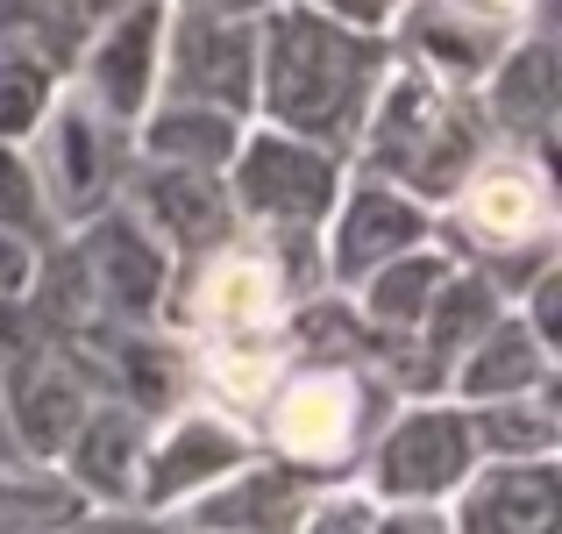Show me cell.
Segmentation results:
<instances>
[{
	"label": "cell",
	"mask_w": 562,
	"mask_h": 534,
	"mask_svg": "<svg viewBox=\"0 0 562 534\" xmlns=\"http://www.w3.org/2000/svg\"><path fill=\"white\" fill-rule=\"evenodd\" d=\"M506 307H513V300H506V292H498L484 271H470V264H449V278L435 286V300H427L420 329H413V335H420V349L441 364V385H449V364H456L470 343H477V335L492 329Z\"/></svg>",
	"instance_id": "obj_22"
},
{
	"label": "cell",
	"mask_w": 562,
	"mask_h": 534,
	"mask_svg": "<svg viewBox=\"0 0 562 534\" xmlns=\"http://www.w3.org/2000/svg\"><path fill=\"white\" fill-rule=\"evenodd\" d=\"M398 51H406L413 71H427L435 86H449V93H477L484 71L498 65V51L513 43V29L484 22V14L456 8V0H413L406 14H398Z\"/></svg>",
	"instance_id": "obj_15"
},
{
	"label": "cell",
	"mask_w": 562,
	"mask_h": 534,
	"mask_svg": "<svg viewBox=\"0 0 562 534\" xmlns=\"http://www.w3.org/2000/svg\"><path fill=\"white\" fill-rule=\"evenodd\" d=\"M14 464H22V442H14L8 421H0V470H14Z\"/></svg>",
	"instance_id": "obj_32"
},
{
	"label": "cell",
	"mask_w": 562,
	"mask_h": 534,
	"mask_svg": "<svg viewBox=\"0 0 562 534\" xmlns=\"http://www.w3.org/2000/svg\"><path fill=\"white\" fill-rule=\"evenodd\" d=\"M449 264L456 257L441 243H420V249H406V257L378 264V271L349 292L357 314H363V329H371V335H413L420 314H427V300H435V286L449 278Z\"/></svg>",
	"instance_id": "obj_21"
},
{
	"label": "cell",
	"mask_w": 562,
	"mask_h": 534,
	"mask_svg": "<svg viewBox=\"0 0 562 534\" xmlns=\"http://www.w3.org/2000/svg\"><path fill=\"white\" fill-rule=\"evenodd\" d=\"M171 108H221V114H257V14H165L157 43V93Z\"/></svg>",
	"instance_id": "obj_8"
},
{
	"label": "cell",
	"mask_w": 562,
	"mask_h": 534,
	"mask_svg": "<svg viewBox=\"0 0 562 534\" xmlns=\"http://www.w3.org/2000/svg\"><path fill=\"white\" fill-rule=\"evenodd\" d=\"M36 257H43L36 235L0 229V300H22V292H29V278H36Z\"/></svg>",
	"instance_id": "obj_28"
},
{
	"label": "cell",
	"mask_w": 562,
	"mask_h": 534,
	"mask_svg": "<svg viewBox=\"0 0 562 534\" xmlns=\"http://www.w3.org/2000/svg\"><path fill=\"white\" fill-rule=\"evenodd\" d=\"M157 43H165V0H122L79 43V86L128 129L157 93Z\"/></svg>",
	"instance_id": "obj_14"
},
{
	"label": "cell",
	"mask_w": 562,
	"mask_h": 534,
	"mask_svg": "<svg viewBox=\"0 0 562 534\" xmlns=\"http://www.w3.org/2000/svg\"><path fill=\"white\" fill-rule=\"evenodd\" d=\"M257 456V435L249 421L221 413L214 399H186L165 421H150V442H143V470H136V507L143 513H179L200 492H214L235 464Z\"/></svg>",
	"instance_id": "obj_9"
},
{
	"label": "cell",
	"mask_w": 562,
	"mask_h": 534,
	"mask_svg": "<svg viewBox=\"0 0 562 534\" xmlns=\"http://www.w3.org/2000/svg\"><path fill=\"white\" fill-rule=\"evenodd\" d=\"M143 442H150V413H136L128 399L100 392L86 407L79 435L65 442L57 470L71 478V492L86 507H136V470H143Z\"/></svg>",
	"instance_id": "obj_17"
},
{
	"label": "cell",
	"mask_w": 562,
	"mask_h": 534,
	"mask_svg": "<svg viewBox=\"0 0 562 534\" xmlns=\"http://www.w3.org/2000/svg\"><path fill=\"white\" fill-rule=\"evenodd\" d=\"M321 485L300 478V470H285L278 456H249V464H235L228 478L214 485V492H200L192 507L171 513V527H221V534H292L306 513V499H314Z\"/></svg>",
	"instance_id": "obj_16"
},
{
	"label": "cell",
	"mask_w": 562,
	"mask_h": 534,
	"mask_svg": "<svg viewBox=\"0 0 562 534\" xmlns=\"http://www.w3.org/2000/svg\"><path fill=\"white\" fill-rule=\"evenodd\" d=\"M57 534H171V521L143 507H79Z\"/></svg>",
	"instance_id": "obj_27"
},
{
	"label": "cell",
	"mask_w": 562,
	"mask_h": 534,
	"mask_svg": "<svg viewBox=\"0 0 562 534\" xmlns=\"http://www.w3.org/2000/svg\"><path fill=\"white\" fill-rule=\"evenodd\" d=\"M470 435H477V456H562V413H555V385H541V392H513V399H484V407H470Z\"/></svg>",
	"instance_id": "obj_23"
},
{
	"label": "cell",
	"mask_w": 562,
	"mask_h": 534,
	"mask_svg": "<svg viewBox=\"0 0 562 534\" xmlns=\"http://www.w3.org/2000/svg\"><path fill=\"white\" fill-rule=\"evenodd\" d=\"M371 513H378V499L363 492L357 478H342V485H321V492L306 499V513H300L292 534H371Z\"/></svg>",
	"instance_id": "obj_26"
},
{
	"label": "cell",
	"mask_w": 562,
	"mask_h": 534,
	"mask_svg": "<svg viewBox=\"0 0 562 534\" xmlns=\"http://www.w3.org/2000/svg\"><path fill=\"white\" fill-rule=\"evenodd\" d=\"M555 356L535 329L520 321V307H506V314L492 321V329L477 335L463 356L449 364V385L441 392L463 399V407H484V399H513V392H541V385H555Z\"/></svg>",
	"instance_id": "obj_19"
},
{
	"label": "cell",
	"mask_w": 562,
	"mask_h": 534,
	"mask_svg": "<svg viewBox=\"0 0 562 534\" xmlns=\"http://www.w3.org/2000/svg\"><path fill=\"white\" fill-rule=\"evenodd\" d=\"M221 186H228L235 221L249 235H321L328 207L349 186V165L321 143L285 136V129H243Z\"/></svg>",
	"instance_id": "obj_7"
},
{
	"label": "cell",
	"mask_w": 562,
	"mask_h": 534,
	"mask_svg": "<svg viewBox=\"0 0 562 534\" xmlns=\"http://www.w3.org/2000/svg\"><path fill=\"white\" fill-rule=\"evenodd\" d=\"M441 513L449 534H562V456H484Z\"/></svg>",
	"instance_id": "obj_13"
},
{
	"label": "cell",
	"mask_w": 562,
	"mask_h": 534,
	"mask_svg": "<svg viewBox=\"0 0 562 534\" xmlns=\"http://www.w3.org/2000/svg\"><path fill=\"white\" fill-rule=\"evenodd\" d=\"M435 243L456 264L484 271L506 300H520V286L555 264V186L549 157L492 143L477 165L463 171V186L435 207Z\"/></svg>",
	"instance_id": "obj_2"
},
{
	"label": "cell",
	"mask_w": 562,
	"mask_h": 534,
	"mask_svg": "<svg viewBox=\"0 0 562 534\" xmlns=\"http://www.w3.org/2000/svg\"><path fill=\"white\" fill-rule=\"evenodd\" d=\"M371 534H449V513L441 507H378Z\"/></svg>",
	"instance_id": "obj_29"
},
{
	"label": "cell",
	"mask_w": 562,
	"mask_h": 534,
	"mask_svg": "<svg viewBox=\"0 0 562 534\" xmlns=\"http://www.w3.org/2000/svg\"><path fill=\"white\" fill-rule=\"evenodd\" d=\"M300 8L342 14V22H357V29H384V22H392V0H300Z\"/></svg>",
	"instance_id": "obj_30"
},
{
	"label": "cell",
	"mask_w": 562,
	"mask_h": 534,
	"mask_svg": "<svg viewBox=\"0 0 562 534\" xmlns=\"http://www.w3.org/2000/svg\"><path fill=\"white\" fill-rule=\"evenodd\" d=\"M93 399H100V378L65 335L36 343L22 364L0 370V421L22 442V456H36V464H57V456H65V442L79 435Z\"/></svg>",
	"instance_id": "obj_11"
},
{
	"label": "cell",
	"mask_w": 562,
	"mask_h": 534,
	"mask_svg": "<svg viewBox=\"0 0 562 534\" xmlns=\"http://www.w3.org/2000/svg\"><path fill=\"white\" fill-rule=\"evenodd\" d=\"M420 243H435V207L413 200L406 186H384V178H349L342 200L321 221V286L357 292L378 264Z\"/></svg>",
	"instance_id": "obj_10"
},
{
	"label": "cell",
	"mask_w": 562,
	"mask_h": 534,
	"mask_svg": "<svg viewBox=\"0 0 562 534\" xmlns=\"http://www.w3.org/2000/svg\"><path fill=\"white\" fill-rule=\"evenodd\" d=\"M0 229H22L36 243H50V207H43L36 165L22 143H0Z\"/></svg>",
	"instance_id": "obj_25"
},
{
	"label": "cell",
	"mask_w": 562,
	"mask_h": 534,
	"mask_svg": "<svg viewBox=\"0 0 562 534\" xmlns=\"http://www.w3.org/2000/svg\"><path fill=\"white\" fill-rule=\"evenodd\" d=\"M29 165H36L43 207H50V229H79L100 207L122 200L128 165H136V136L128 122H114L79 79H57L43 122L29 129Z\"/></svg>",
	"instance_id": "obj_5"
},
{
	"label": "cell",
	"mask_w": 562,
	"mask_h": 534,
	"mask_svg": "<svg viewBox=\"0 0 562 534\" xmlns=\"http://www.w3.org/2000/svg\"><path fill=\"white\" fill-rule=\"evenodd\" d=\"M243 114H221V108H171V100H150L143 122L128 129L136 136L143 165H179V171H228L235 143H243Z\"/></svg>",
	"instance_id": "obj_20"
},
{
	"label": "cell",
	"mask_w": 562,
	"mask_h": 534,
	"mask_svg": "<svg viewBox=\"0 0 562 534\" xmlns=\"http://www.w3.org/2000/svg\"><path fill=\"white\" fill-rule=\"evenodd\" d=\"M171 534H221V527H171Z\"/></svg>",
	"instance_id": "obj_33"
},
{
	"label": "cell",
	"mask_w": 562,
	"mask_h": 534,
	"mask_svg": "<svg viewBox=\"0 0 562 534\" xmlns=\"http://www.w3.org/2000/svg\"><path fill=\"white\" fill-rule=\"evenodd\" d=\"M392 65V43L378 29H357L321 8H263L257 14V114L263 129H285L300 143H321L349 165L363 114L378 100V79Z\"/></svg>",
	"instance_id": "obj_1"
},
{
	"label": "cell",
	"mask_w": 562,
	"mask_h": 534,
	"mask_svg": "<svg viewBox=\"0 0 562 534\" xmlns=\"http://www.w3.org/2000/svg\"><path fill=\"white\" fill-rule=\"evenodd\" d=\"M484 129L492 143H513V151H535L549 157V136H555V100H562V79H555V43H506L498 65L484 71Z\"/></svg>",
	"instance_id": "obj_18"
},
{
	"label": "cell",
	"mask_w": 562,
	"mask_h": 534,
	"mask_svg": "<svg viewBox=\"0 0 562 534\" xmlns=\"http://www.w3.org/2000/svg\"><path fill=\"white\" fill-rule=\"evenodd\" d=\"M122 207L143 221V229L165 243V257L179 264H200L206 249H221L243 221H235V200L221 186V171H179V165H128V186H122Z\"/></svg>",
	"instance_id": "obj_12"
},
{
	"label": "cell",
	"mask_w": 562,
	"mask_h": 534,
	"mask_svg": "<svg viewBox=\"0 0 562 534\" xmlns=\"http://www.w3.org/2000/svg\"><path fill=\"white\" fill-rule=\"evenodd\" d=\"M398 399L384 392V378L371 364H314V356H292L285 378L271 385V399L257 407L249 435L263 456H278L285 470L314 485H342L357 478L371 435L384 427Z\"/></svg>",
	"instance_id": "obj_4"
},
{
	"label": "cell",
	"mask_w": 562,
	"mask_h": 534,
	"mask_svg": "<svg viewBox=\"0 0 562 534\" xmlns=\"http://www.w3.org/2000/svg\"><path fill=\"white\" fill-rule=\"evenodd\" d=\"M484 151H492L484 114L470 108L463 93H449V86H435L427 71H413V65L392 57L384 79H378L371 114H363L357 143H349V171L406 186L413 200L441 207Z\"/></svg>",
	"instance_id": "obj_3"
},
{
	"label": "cell",
	"mask_w": 562,
	"mask_h": 534,
	"mask_svg": "<svg viewBox=\"0 0 562 534\" xmlns=\"http://www.w3.org/2000/svg\"><path fill=\"white\" fill-rule=\"evenodd\" d=\"M456 8L484 14V22H498V29H520L527 14H535V0H456Z\"/></svg>",
	"instance_id": "obj_31"
},
{
	"label": "cell",
	"mask_w": 562,
	"mask_h": 534,
	"mask_svg": "<svg viewBox=\"0 0 562 534\" xmlns=\"http://www.w3.org/2000/svg\"><path fill=\"white\" fill-rule=\"evenodd\" d=\"M57 79H65V71L43 65V57L0 51V143H29V129L43 122V108H50Z\"/></svg>",
	"instance_id": "obj_24"
},
{
	"label": "cell",
	"mask_w": 562,
	"mask_h": 534,
	"mask_svg": "<svg viewBox=\"0 0 562 534\" xmlns=\"http://www.w3.org/2000/svg\"><path fill=\"white\" fill-rule=\"evenodd\" d=\"M477 464L484 456L477 435H470V407L435 392V399H398L384 413V427L357 464V485L378 507H441Z\"/></svg>",
	"instance_id": "obj_6"
}]
</instances>
